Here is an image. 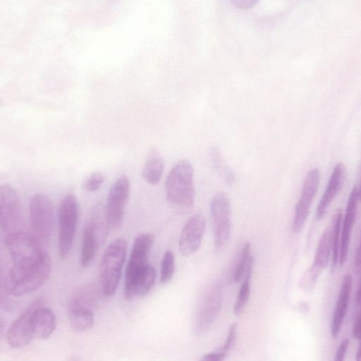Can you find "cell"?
Instances as JSON below:
<instances>
[{"label": "cell", "mask_w": 361, "mask_h": 361, "mask_svg": "<svg viewBox=\"0 0 361 361\" xmlns=\"http://www.w3.org/2000/svg\"><path fill=\"white\" fill-rule=\"evenodd\" d=\"M156 270L147 264L128 284L124 285V296L127 300L135 297L143 296L152 288L156 280Z\"/></svg>", "instance_id": "obj_20"}, {"label": "cell", "mask_w": 361, "mask_h": 361, "mask_svg": "<svg viewBox=\"0 0 361 361\" xmlns=\"http://www.w3.org/2000/svg\"><path fill=\"white\" fill-rule=\"evenodd\" d=\"M23 215L20 198L16 190L8 184L0 188V228L3 240L23 231Z\"/></svg>", "instance_id": "obj_7"}, {"label": "cell", "mask_w": 361, "mask_h": 361, "mask_svg": "<svg viewBox=\"0 0 361 361\" xmlns=\"http://www.w3.org/2000/svg\"><path fill=\"white\" fill-rule=\"evenodd\" d=\"M353 335L358 340L361 338V309L357 313L353 322Z\"/></svg>", "instance_id": "obj_33"}, {"label": "cell", "mask_w": 361, "mask_h": 361, "mask_svg": "<svg viewBox=\"0 0 361 361\" xmlns=\"http://www.w3.org/2000/svg\"><path fill=\"white\" fill-rule=\"evenodd\" d=\"M163 171L164 161L160 152L156 148L151 149L142 168V178L152 185H157L161 178Z\"/></svg>", "instance_id": "obj_22"}, {"label": "cell", "mask_w": 361, "mask_h": 361, "mask_svg": "<svg viewBox=\"0 0 361 361\" xmlns=\"http://www.w3.org/2000/svg\"><path fill=\"white\" fill-rule=\"evenodd\" d=\"M154 240L153 234L149 233H140L135 238L126 269L125 284L129 283L148 264V257Z\"/></svg>", "instance_id": "obj_14"}, {"label": "cell", "mask_w": 361, "mask_h": 361, "mask_svg": "<svg viewBox=\"0 0 361 361\" xmlns=\"http://www.w3.org/2000/svg\"><path fill=\"white\" fill-rule=\"evenodd\" d=\"M127 253V243L118 238L106 247L100 261L99 276L103 295L113 296L118 288Z\"/></svg>", "instance_id": "obj_2"}, {"label": "cell", "mask_w": 361, "mask_h": 361, "mask_svg": "<svg viewBox=\"0 0 361 361\" xmlns=\"http://www.w3.org/2000/svg\"><path fill=\"white\" fill-rule=\"evenodd\" d=\"M205 230V220L200 213L192 215L185 224L178 241L180 254L189 256L197 251Z\"/></svg>", "instance_id": "obj_15"}, {"label": "cell", "mask_w": 361, "mask_h": 361, "mask_svg": "<svg viewBox=\"0 0 361 361\" xmlns=\"http://www.w3.org/2000/svg\"><path fill=\"white\" fill-rule=\"evenodd\" d=\"M110 227L105 207L101 203H97L92 210L82 234L86 235L99 247L106 241Z\"/></svg>", "instance_id": "obj_19"}, {"label": "cell", "mask_w": 361, "mask_h": 361, "mask_svg": "<svg viewBox=\"0 0 361 361\" xmlns=\"http://www.w3.org/2000/svg\"><path fill=\"white\" fill-rule=\"evenodd\" d=\"M32 324L35 338H48L56 329V318L53 312L45 307L33 304Z\"/></svg>", "instance_id": "obj_21"}, {"label": "cell", "mask_w": 361, "mask_h": 361, "mask_svg": "<svg viewBox=\"0 0 361 361\" xmlns=\"http://www.w3.org/2000/svg\"><path fill=\"white\" fill-rule=\"evenodd\" d=\"M210 217L214 244L217 249H221L227 244L231 234V204L226 192H218L212 197Z\"/></svg>", "instance_id": "obj_8"}, {"label": "cell", "mask_w": 361, "mask_h": 361, "mask_svg": "<svg viewBox=\"0 0 361 361\" xmlns=\"http://www.w3.org/2000/svg\"><path fill=\"white\" fill-rule=\"evenodd\" d=\"M105 179L103 173L96 171L90 175L85 181V188L89 192H94L100 188Z\"/></svg>", "instance_id": "obj_29"}, {"label": "cell", "mask_w": 361, "mask_h": 361, "mask_svg": "<svg viewBox=\"0 0 361 361\" xmlns=\"http://www.w3.org/2000/svg\"><path fill=\"white\" fill-rule=\"evenodd\" d=\"M358 274H360V279H359L357 290L355 293V303L356 305L360 306V305H361V269Z\"/></svg>", "instance_id": "obj_36"}, {"label": "cell", "mask_w": 361, "mask_h": 361, "mask_svg": "<svg viewBox=\"0 0 361 361\" xmlns=\"http://www.w3.org/2000/svg\"><path fill=\"white\" fill-rule=\"evenodd\" d=\"M352 284L351 274H345L340 286L330 323V333L333 338L338 336L342 328L348 307Z\"/></svg>", "instance_id": "obj_18"}, {"label": "cell", "mask_w": 361, "mask_h": 361, "mask_svg": "<svg viewBox=\"0 0 361 361\" xmlns=\"http://www.w3.org/2000/svg\"><path fill=\"white\" fill-rule=\"evenodd\" d=\"M359 200L358 188L355 186L349 193L345 213L343 214L338 261L340 267L345 265L348 259L350 238L356 219Z\"/></svg>", "instance_id": "obj_13"}, {"label": "cell", "mask_w": 361, "mask_h": 361, "mask_svg": "<svg viewBox=\"0 0 361 361\" xmlns=\"http://www.w3.org/2000/svg\"><path fill=\"white\" fill-rule=\"evenodd\" d=\"M231 2L240 8H249L255 5L257 2L255 0H233Z\"/></svg>", "instance_id": "obj_34"}, {"label": "cell", "mask_w": 361, "mask_h": 361, "mask_svg": "<svg viewBox=\"0 0 361 361\" xmlns=\"http://www.w3.org/2000/svg\"><path fill=\"white\" fill-rule=\"evenodd\" d=\"M253 260L248 264L247 269L245 273L243 283L240 286L238 295L235 300V302L233 307V314L238 317L240 316L250 297V279L252 273Z\"/></svg>", "instance_id": "obj_25"}, {"label": "cell", "mask_w": 361, "mask_h": 361, "mask_svg": "<svg viewBox=\"0 0 361 361\" xmlns=\"http://www.w3.org/2000/svg\"><path fill=\"white\" fill-rule=\"evenodd\" d=\"M320 173L318 168L310 170L304 179L300 197L295 205L292 223L294 233H299L308 217L311 205L318 190Z\"/></svg>", "instance_id": "obj_12"}, {"label": "cell", "mask_w": 361, "mask_h": 361, "mask_svg": "<svg viewBox=\"0 0 361 361\" xmlns=\"http://www.w3.org/2000/svg\"><path fill=\"white\" fill-rule=\"evenodd\" d=\"M212 157L214 164L221 176L228 183H232L234 180V175L230 168L224 162L221 155L216 149L212 150Z\"/></svg>", "instance_id": "obj_28"}, {"label": "cell", "mask_w": 361, "mask_h": 361, "mask_svg": "<svg viewBox=\"0 0 361 361\" xmlns=\"http://www.w3.org/2000/svg\"><path fill=\"white\" fill-rule=\"evenodd\" d=\"M130 181L125 176H119L112 184L105 204V212L112 228L120 227L123 221L130 195Z\"/></svg>", "instance_id": "obj_11"}, {"label": "cell", "mask_w": 361, "mask_h": 361, "mask_svg": "<svg viewBox=\"0 0 361 361\" xmlns=\"http://www.w3.org/2000/svg\"><path fill=\"white\" fill-rule=\"evenodd\" d=\"M227 353L219 348L215 351L204 355L199 361H223Z\"/></svg>", "instance_id": "obj_32"}, {"label": "cell", "mask_w": 361, "mask_h": 361, "mask_svg": "<svg viewBox=\"0 0 361 361\" xmlns=\"http://www.w3.org/2000/svg\"><path fill=\"white\" fill-rule=\"evenodd\" d=\"M345 177V165L339 162L334 167L324 192L317 204L315 217L321 220L343 186Z\"/></svg>", "instance_id": "obj_17"}, {"label": "cell", "mask_w": 361, "mask_h": 361, "mask_svg": "<svg viewBox=\"0 0 361 361\" xmlns=\"http://www.w3.org/2000/svg\"><path fill=\"white\" fill-rule=\"evenodd\" d=\"M349 344L350 341L348 338L341 341L336 349L333 361H344Z\"/></svg>", "instance_id": "obj_31"}, {"label": "cell", "mask_w": 361, "mask_h": 361, "mask_svg": "<svg viewBox=\"0 0 361 361\" xmlns=\"http://www.w3.org/2000/svg\"><path fill=\"white\" fill-rule=\"evenodd\" d=\"M50 271V257L32 267L12 265L5 281L1 282V288L12 296H22L31 293L43 285L49 278Z\"/></svg>", "instance_id": "obj_1"}, {"label": "cell", "mask_w": 361, "mask_h": 361, "mask_svg": "<svg viewBox=\"0 0 361 361\" xmlns=\"http://www.w3.org/2000/svg\"><path fill=\"white\" fill-rule=\"evenodd\" d=\"M32 312L33 305L22 312L8 328L6 338L10 347L20 348L35 339Z\"/></svg>", "instance_id": "obj_16"}, {"label": "cell", "mask_w": 361, "mask_h": 361, "mask_svg": "<svg viewBox=\"0 0 361 361\" xmlns=\"http://www.w3.org/2000/svg\"><path fill=\"white\" fill-rule=\"evenodd\" d=\"M359 341L360 343L355 354V361H361V338Z\"/></svg>", "instance_id": "obj_37"}, {"label": "cell", "mask_w": 361, "mask_h": 361, "mask_svg": "<svg viewBox=\"0 0 361 361\" xmlns=\"http://www.w3.org/2000/svg\"><path fill=\"white\" fill-rule=\"evenodd\" d=\"M68 319L71 326L77 332L85 331L94 324L92 308L81 305H69Z\"/></svg>", "instance_id": "obj_23"}, {"label": "cell", "mask_w": 361, "mask_h": 361, "mask_svg": "<svg viewBox=\"0 0 361 361\" xmlns=\"http://www.w3.org/2000/svg\"><path fill=\"white\" fill-rule=\"evenodd\" d=\"M78 213L76 197L72 193L66 194L61 200L58 210V252L62 258L68 256L72 250Z\"/></svg>", "instance_id": "obj_6"}, {"label": "cell", "mask_w": 361, "mask_h": 361, "mask_svg": "<svg viewBox=\"0 0 361 361\" xmlns=\"http://www.w3.org/2000/svg\"><path fill=\"white\" fill-rule=\"evenodd\" d=\"M342 218V210H336L332 216L331 224L330 226L331 243V266L332 270L337 267L339 261Z\"/></svg>", "instance_id": "obj_24"}, {"label": "cell", "mask_w": 361, "mask_h": 361, "mask_svg": "<svg viewBox=\"0 0 361 361\" xmlns=\"http://www.w3.org/2000/svg\"><path fill=\"white\" fill-rule=\"evenodd\" d=\"M237 329L238 326L236 323H233L228 331L226 341L223 346H221V349L224 350L225 352L228 353V351L231 349L233 347L235 338L237 334Z\"/></svg>", "instance_id": "obj_30"}, {"label": "cell", "mask_w": 361, "mask_h": 361, "mask_svg": "<svg viewBox=\"0 0 361 361\" xmlns=\"http://www.w3.org/2000/svg\"><path fill=\"white\" fill-rule=\"evenodd\" d=\"M222 301V286L218 281L207 290L198 305L194 322L196 335H204L209 330L221 310Z\"/></svg>", "instance_id": "obj_9"}, {"label": "cell", "mask_w": 361, "mask_h": 361, "mask_svg": "<svg viewBox=\"0 0 361 361\" xmlns=\"http://www.w3.org/2000/svg\"><path fill=\"white\" fill-rule=\"evenodd\" d=\"M193 167L188 160H181L172 168L165 182L166 197L169 203L185 207L193 205Z\"/></svg>", "instance_id": "obj_3"}, {"label": "cell", "mask_w": 361, "mask_h": 361, "mask_svg": "<svg viewBox=\"0 0 361 361\" xmlns=\"http://www.w3.org/2000/svg\"><path fill=\"white\" fill-rule=\"evenodd\" d=\"M361 269V240L355 255L354 269L356 273H359Z\"/></svg>", "instance_id": "obj_35"}, {"label": "cell", "mask_w": 361, "mask_h": 361, "mask_svg": "<svg viewBox=\"0 0 361 361\" xmlns=\"http://www.w3.org/2000/svg\"><path fill=\"white\" fill-rule=\"evenodd\" d=\"M252 260L253 257L251 254V245L250 243L247 242L244 245L241 250L235 269L233 274V280L235 283H238L244 277L248 264Z\"/></svg>", "instance_id": "obj_26"}, {"label": "cell", "mask_w": 361, "mask_h": 361, "mask_svg": "<svg viewBox=\"0 0 361 361\" xmlns=\"http://www.w3.org/2000/svg\"><path fill=\"white\" fill-rule=\"evenodd\" d=\"M358 193H359V199L361 200V185L360 188L358 189Z\"/></svg>", "instance_id": "obj_38"}, {"label": "cell", "mask_w": 361, "mask_h": 361, "mask_svg": "<svg viewBox=\"0 0 361 361\" xmlns=\"http://www.w3.org/2000/svg\"><path fill=\"white\" fill-rule=\"evenodd\" d=\"M29 219L31 234L43 246L47 245L54 221V207L49 196L37 193L30 198Z\"/></svg>", "instance_id": "obj_5"}, {"label": "cell", "mask_w": 361, "mask_h": 361, "mask_svg": "<svg viewBox=\"0 0 361 361\" xmlns=\"http://www.w3.org/2000/svg\"><path fill=\"white\" fill-rule=\"evenodd\" d=\"M174 271V255L171 250H167L165 252L161 262L160 283L161 284L167 283L172 279Z\"/></svg>", "instance_id": "obj_27"}, {"label": "cell", "mask_w": 361, "mask_h": 361, "mask_svg": "<svg viewBox=\"0 0 361 361\" xmlns=\"http://www.w3.org/2000/svg\"><path fill=\"white\" fill-rule=\"evenodd\" d=\"M4 243L13 266L32 267L49 257L44 246L31 233L19 232L5 238Z\"/></svg>", "instance_id": "obj_4"}, {"label": "cell", "mask_w": 361, "mask_h": 361, "mask_svg": "<svg viewBox=\"0 0 361 361\" xmlns=\"http://www.w3.org/2000/svg\"><path fill=\"white\" fill-rule=\"evenodd\" d=\"M331 257V230L328 226L319 240L312 265L302 275L299 286L305 292H312Z\"/></svg>", "instance_id": "obj_10"}]
</instances>
